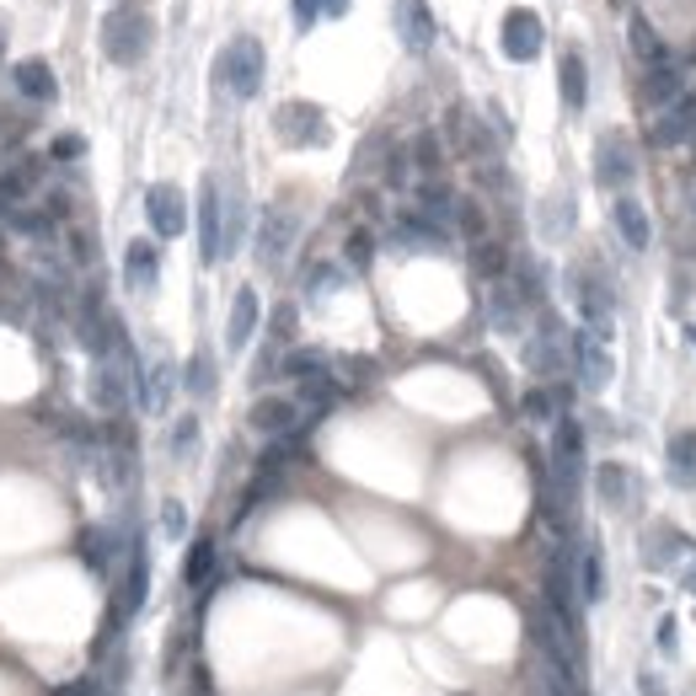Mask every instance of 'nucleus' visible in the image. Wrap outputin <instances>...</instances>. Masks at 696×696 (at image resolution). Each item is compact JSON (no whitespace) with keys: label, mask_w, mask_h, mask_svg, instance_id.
Returning a JSON list of instances; mask_svg holds the SVG:
<instances>
[{"label":"nucleus","mask_w":696,"mask_h":696,"mask_svg":"<svg viewBox=\"0 0 696 696\" xmlns=\"http://www.w3.org/2000/svg\"><path fill=\"white\" fill-rule=\"evenodd\" d=\"M162 531L172 535V541L188 531V515H183V504H177V498H166V504H162Z\"/></svg>","instance_id":"obj_39"},{"label":"nucleus","mask_w":696,"mask_h":696,"mask_svg":"<svg viewBox=\"0 0 696 696\" xmlns=\"http://www.w3.org/2000/svg\"><path fill=\"white\" fill-rule=\"evenodd\" d=\"M595 488H600V504L606 509H627V466H616V461H606L600 472H595Z\"/></svg>","instance_id":"obj_29"},{"label":"nucleus","mask_w":696,"mask_h":696,"mask_svg":"<svg viewBox=\"0 0 696 696\" xmlns=\"http://www.w3.org/2000/svg\"><path fill=\"white\" fill-rule=\"evenodd\" d=\"M295 418H300V408H295L289 397H263V402L252 408V418H246V423H252L257 434H274V440H279V434H289V429H295Z\"/></svg>","instance_id":"obj_17"},{"label":"nucleus","mask_w":696,"mask_h":696,"mask_svg":"<svg viewBox=\"0 0 696 696\" xmlns=\"http://www.w3.org/2000/svg\"><path fill=\"white\" fill-rule=\"evenodd\" d=\"M397 38L408 43L412 54H423L429 43H434V11H429V0H397Z\"/></svg>","instance_id":"obj_12"},{"label":"nucleus","mask_w":696,"mask_h":696,"mask_svg":"<svg viewBox=\"0 0 696 696\" xmlns=\"http://www.w3.org/2000/svg\"><path fill=\"white\" fill-rule=\"evenodd\" d=\"M183 386H188L194 397H209V391H214V360H209V354H194V360H188V380H183Z\"/></svg>","instance_id":"obj_32"},{"label":"nucleus","mask_w":696,"mask_h":696,"mask_svg":"<svg viewBox=\"0 0 696 696\" xmlns=\"http://www.w3.org/2000/svg\"><path fill=\"white\" fill-rule=\"evenodd\" d=\"M289 242H295V214H289V209H268V214H263V231H257V257L274 268V263L289 252Z\"/></svg>","instance_id":"obj_15"},{"label":"nucleus","mask_w":696,"mask_h":696,"mask_svg":"<svg viewBox=\"0 0 696 696\" xmlns=\"http://www.w3.org/2000/svg\"><path fill=\"white\" fill-rule=\"evenodd\" d=\"M225 81H231V91L236 97H257V86H263V43L257 38H236L231 48H225Z\"/></svg>","instance_id":"obj_7"},{"label":"nucleus","mask_w":696,"mask_h":696,"mask_svg":"<svg viewBox=\"0 0 696 696\" xmlns=\"http://www.w3.org/2000/svg\"><path fill=\"white\" fill-rule=\"evenodd\" d=\"M145 48H151V16H145V11L119 5V11L102 16V54H108L113 65H140Z\"/></svg>","instance_id":"obj_1"},{"label":"nucleus","mask_w":696,"mask_h":696,"mask_svg":"<svg viewBox=\"0 0 696 696\" xmlns=\"http://www.w3.org/2000/svg\"><path fill=\"white\" fill-rule=\"evenodd\" d=\"M670 483L675 488H696V429H681L675 440H670Z\"/></svg>","instance_id":"obj_21"},{"label":"nucleus","mask_w":696,"mask_h":696,"mask_svg":"<svg viewBox=\"0 0 696 696\" xmlns=\"http://www.w3.org/2000/svg\"><path fill=\"white\" fill-rule=\"evenodd\" d=\"M16 91L22 97H33V102H54V76H48V65L43 59H16Z\"/></svg>","instance_id":"obj_24"},{"label":"nucleus","mask_w":696,"mask_h":696,"mask_svg":"<svg viewBox=\"0 0 696 696\" xmlns=\"http://www.w3.org/2000/svg\"><path fill=\"white\" fill-rule=\"evenodd\" d=\"M145 595H151V557H145V546H129V568H123V589L113 600V621H129L145 606Z\"/></svg>","instance_id":"obj_11"},{"label":"nucleus","mask_w":696,"mask_h":696,"mask_svg":"<svg viewBox=\"0 0 696 696\" xmlns=\"http://www.w3.org/2000/svg\"><path fill=\"white\" fill-rule=\"evenodd\" d=\"M317 16H322V0H295V22L300 27H317Z\"/></svg>","instance_id":"obj_42"},{"label":"nucleus","mask_w":696,"mask_h":696,"mask_svg":"<svg viewBox=\"0 0 696 696\" xmlns=\"http://www.w3.org/2000/svg\"><path fill=\"white\" fill-rule=\"evenodd\" d=\"M627 48H632V54H638V65H649V70H654V65H670L664 38L654 33V22H649V16H638V11L627 16Z\"/></svg>","instance_id":"obj_16"},{"label":"nucleus","mask_w":696,"mask_h":696,"mask_svg":"<svg viewBox=\"0 0 696 696\" xmlns=\"http://www.w3.org/2000/svg\"><path fill=\"white\" fill-rule=\"evenodd\" d=\"M156 274H162V257H156V246L151 242H129V252H123V279H129V289H145L156 285Z\"/></svg>","instance_id":"obj_18"},{"label":"nucleus","mask_w":696,"mask_h":696,"mask_svg":"<svg viewBox=\"0 0 696 696\" xmlns=\"http://www.w3.org/2000/svg\"><path fill=\"white\" fill-rule=\"evenodd\" d=\"M557 86H563V102H568L574 113L589 102V86H584V59H578V54H563V65H557Z\"/></svg>","instance_id":"obj_28"},{"label":"nucleus","mask_w":696,"mask_h":696,"mask_svg":"<svg viewBox=\"0 0 696 696\" xmlns=\"http://www.w3.org/2000/svg\"><path fill=\"white\" fill-rule=\"evenodd\" d=\"M408 162L418 166L423 177H434V172H440V140H434V134H418L412 151H408Z\"/></svg>","instance_id":"obj_31"},{"label":"nucleus","mask_w":696,"mask_h":696,"mask_svg":"<svg viewBox=\"0 0 696 696\" xmlns=\"http://www.w3.org/2000/svg\"><path fill=\"white\" fill-rule=\"evenodd\" d=\"M611 220H616V231H621V242L632 246V252H649V242H654V225H649V209L638 205V199L616 194Z\"/></svg>","instance_id":"obj_14"},{"label":"nucleus","mask_w":696,"mask_h":696,"mask_svg":"<svg viewBox=\"0 0 696 696\" xmlns=\"http://www.w3.org/2000/svg\"><path fill=\"white\" fill-rule=\"evenodd\" d=\"M194 440H199V418H177V429H172V451L188 455L194 451Z\"/></svg>","instance_id":"obj_38"},{"label":"nucleus","mask_w":696,"mask_h":696,"mask_svg":"<svg viewBox=\"0 0 696 696\" xmlns=\"http://www.w3.org/2000/svg\"><path fill=\"white\" fill-rule=\"evenodd\" d=\"M199 257L205 263L225 257V205H220L214 177H205V188H199Z\"/></svg>","instance_id":"obj_8"},{"label":"nucleus","mask_w":696,"mask_h":696,"mask_svg":"<svg viewBox=\"0 0 696 696\" xmlns=\"http://www.w3.org/2000/svg\"><path fill=\"white\" fill-rule=\"evenodd\" d=\"M274 129H279V140L295 145V151H306V145H322V140H328V119H322V108H317V102H285V108H279V119H274Z\"/></svg>","instance_id":"obj_5"},{"label":"nucleus","mask_w":696,"mask_h":696,"mask_svg":"<svg viewBox=\"0 0 696 696\" xmlns=\"http://www.w3.org/2000/svg\"><path fill=\"white\" fill-rule=\"evenodd\" d=\"M472 263H477V274H483V279H504V268H509L504 246H493V242H477V252H472Z\"/></svg>","instance_id":"obj_33"},{"label":"nucleus","mask_w":696,"mask_h":696,"mask_svg":"<svg viewBox=\"0 0 696 696\" xmlns=\"http://www.w3.org/2000/svg\"><path fill=\"white\" fill-rule=\"evenodd\" d=\"M520 408H526V418H531V423H546V418L557 412V397H552V391H541V386H531Z\"/></svg>","instance_id":"obj_36"},{"label":"nucleus","mask_w":696,"mask_h":696,"mask_svg":"<svg viewBox=\"0 0 696 696\" xmlns=\"http://www.w3.org/2000/svg\"><path fill=\"white\" fill-rule=\"evenodd\" d=\"M526 365H531L535 375H557V369L568 365V338H563V328H557V317H552V311L541 317L535 338L526 343Z\"/></svg>","instance_id":"obj_9"},{"label":"nucleus","mask_w":696,"mask_h":696,"mask_svg":"<svg viewBox=\"0 0 696 696\" xmlns=\"http://www.w3.org/2000/svg\"><path fill=\"white\" fill-rule=\"evenodd\" d=\"M675 638H681V627H675V616H664V621H659V649L675 654Z\"/></svg>","instance_id":"obj_43"},{"label":"nucleus","mask_w":696,"mask_h":696,"mask_svg":"<svg viewBox=\"0 0 696 696\" xmlns=\"http://www.w3.org/2000/svg\"><path fill=\"white\" fill-rule=\"evenodd\" d=\"M145 214H151V231L172 242V236H183L188 231V209H183V194L172 188V183H156L151 194H145Z\"/></svg>","instance_id":"obj_10"},{"label":"nucleus","mask_w":696,"mask_h":696,"mask_svg":"<svg viewBox=\"0 0 696 696\" xmlns=\"http://www.w3.org/2000/svg\"><path fill=\"white\" fill-rule=\"evenodd\" d=\"M643 696H664V686H659V675H643Z\"/></svg>","instance_id":"obj_44"},{"label":"nucleus","mask_w":696,"mask_h":696,"mask_svg":"<svg viewBox=\"0 0 696 696\" xmlns=\"http://www.w3.org/2000/svg\"><path fill=\"white\" fill-rule=\"evenodd\" d=\"M455 225H461V231H466V236H472V242H483V209L472 205V199H455V214H451Z\"/></svg>","instance_id":"obj_37"},{"label":"nucleus","mask_w":696,"mask_h":696,"mask_svg":"<svg viewBox=\"0 0 696 696\" xmlns=\"http://www.w3.org/2000/svg\"><path fill=\"white\" fill-rule=\"evenodd\" d=\"M397 246H418V252H440L445 246V225L429 214H402L397 220Z\"/></svg>","instance_id":"obj_19"},{"label":"nucleus","mask_w":696,"mask_h":696,"mask_svg":"<svg viewBox=\"0 0 696 696\" xmlns=\"http://www.w3.org/2000/svg\"><path fill=\"white\" fill-rule=\"evenodd\" d=\"M632 177H638V162H632L627 134H621V129H606V134H600V145H595V183H600V188H611V194H621Z\"/></svg>","instance_id":"obj_4"},{"label":"nucleus","mask_w":696,"mask_h":696,"mask_svg":"<svg viewBox=\"0 0 696 696\" xmlns=\"http://www.w3.org/2000/svg\"><path fill=\"white\" fill-rule=\"evenodd\" d=\"M451 140L461 145V156H488L493 151L488 129L472 119V108H451Z\"/></svg>","instance_id":"obj_22"},{"label":"nucleus","mask_w":696,"mask_h":696,"mask_svg":"<svg viewBox=\"0 0 696 696\" xmlns=\"http://www.w3.org/2000/svg\"><path fill=\"white\" fill-rule=\"evenodd\" d=\"M578 595L589 606L606 600V557H600V546H584V557H578Z\"/></svg>","instance_id":"obj_25"},{"label":"nucleus","mask_w":696,"mask_h":696,"mask_svg":"<svg viewBox=\"0 0 696 696\" xmlns=\"http://www.w3.org/2000/svg\"><path fill=\"white\" fill-rule=\"evenodd\" d=\"M520 295H515V285H504V279H493V300H488V311H493V328L498 332H515L520 328Z\"/></svg>","instance_id":"obj_26"},{"label":"nucleus","mask_w":696,"mask_h":696,"mask_svg":"<svg viewBox=\"0 0 696 696\" xmlns=\"http://www.w3.org/2000/svg\"><path fill=\"white\" fill-rule=\"evenodd\" d=\"M686 584H692V589H696V568H692V574H686Z\"/></svg>","instance_id":"obj_45"},{"label":"nucleus","mask_w":696,"mask_h":696,"mask_svg":"<svg viewBox=\"0 0 696 696\" xmlns=\"http://www.w3.org/2000/svg\"><path fill=\"white\" fill-rule=\"evenodd\" d=\"M257 317H263V306H257V289L242 285V289H236V300H231V322H225V349H231V354H242L246 343H252Z\"/></svg>","instance_id":"obj_13"},{"label":"nucleus","mask_w":696,"mask_h":696,"mask_svg":"<svg viewBox=\"0 0 696 696\" xmlns=\"http://www.w3.org/2000/svg\"><path fill=\"white\" fill-rule=\"evenodd\" d=\"M649 140H654L659 151H681V145H696V97H686V91H681L675 102L654 108Z\"/></svg>","instance_id":"obj_2"},{"label":"nucleus","mask_w":696,"mask_h":696,"mask_svg":"<svg viewBox=\"0 0 696 696\" xmlns=\"http://www.w3.org/2000/svg\"><path fill=\"white\" fill-rule=\"evenodd\" d=\"M541 38H546V27H541V16L526 11V5H515V11H504V27H498V43H504V54L509 59H535L541 54Z\"/></svg>","instance_id":"obj_6"},{"label":"nucleus","mask_w":696,"mask_h":696,"mask_svg":"<svg viewBox=\"0 0 696 696\" xmlns=\"http://www.w3.org/2000/svg\"><path fill=\"white\" fill-rule=\"evenodd\" d=\"M686 338H692V343H696V328H692V332H686Z\"/></svg>","instance_id":"obj_46"},{"label":"nucleus","mask_w":696,"mask_h":696,"mask_svg":"<svg viewBox=\"0 0 696 696\" xmlns=\"http://www.w3.org/2000/svg\"><path fill=\"white\" fill-rule=\"evenodd\" d=\"M568 220H574V209H568V199H552V214L541 209V231H546L552 242H563V236H568Z\"/></svg>","instance_id":"obj_35"},{"label":"nucleus","mask_w":696,"mask_h":696,"mask_svg":"<svg viewBox=\"0 0 696 696\" xmlns=\"http://www.w3.org/2000/svg\"><path fill=\"white\" fill-rule=\"evenodd\" d=\"M675 97H681V70H675V65H654L649 81H643V102H649V108H664V102H675Z\"/></svg>","instance_id":"obj_27"},{"label":"nucleus","mask_w":696,"mask_h":696,"mask_svg":"<svg viewBox=\"0 0 696 696\" xmlns=\"http://www.w3.org/2000/svg\"><path fill=\"white\" fill-rule=\"evenodd\" d=\"M209 574H214V541H209V535H199V541L188 546V563H183V584H205Z\"/></svg>","instance_id":"obj_30"},{"label":"nucleus","mask_w":696,"mask_h":696,"mask_svg":"<svg viewBox=\"0 0 696 696\" xmlns=\"http://www.w3.org/2000/svg\"><path fill=\"white\" fill-rule=\"evenodd\" d=\"M568 360H574L578 380H584V391H606V386H611L616 365H611V349H606V338H595L589 328L574 332V338H568Z\"/></svg>","instance_id":"obj_3"},{"label":"nucleus","mask_w":696,"mask_h":696,"mask_svg":"<svg viewBox=\"0 0 696 696\" xmlns=\"http://www.w3.org/2000/svg\"><path fill=\"white\" fill-rule=\"evenodd\" d=\"M81 557H86V568H91V574H113L119 535H113V531H97V526H91V531L81 535Z\"/></svg>","instance_id":"obj_23"},{"label":"nucleus","mask_w":696,"mask_h":696,"mask_svg":"<svg viewBox=\"0 0 696 696\" xmlns=\"http://www.w3.org/2000/svg\"><path fill=\"white\" fill-rule=\"evenodd\" d=\"M317 369H328V354H317V349L285 354V375H295V380H306V375H317Z\"/></svg>","instance_id":"obj_34"},{"label":"nucleus","mask_w":696,"mask_h":696,"mask_svg":"<svg viewBox=\"0 0 696 696\" xmlns=\"http://www.w3.org/2000/svg\"><path fill=\"white\" fill-rule=\"evenodd\" d=\"M349 263H360V268L369 263V231H354L349 236Z\"/></svg>","instance_id":"obj_41"},{"label":"nucleus","mask_w":696,"mask_h":696,"mask_svg":"<svg viewBox=\"0 0 696 696\" xmlns=\"http://www.w3.org/2000/svg\"><path fill=\"white\" fill-rule=\"evenodd\" d=\"M129 375V369H123ZM123 375L119 365H113V354H102L97 360V375H91V402L102 412H123Z\"/></svg>","instance_id":"obj_20"},{"label":"nucleus","mask_w":696,"mask_h":696,"mask_svg":"<svg viewBox=\"0 0 696 696\" xmlns=\"http://www.w3.org/2000/svg\"><path fill=\"white\" fill-rule=\"evenodd\" d=\"M86 151V140L81 134H59V140H54V151H48V156H54V162H76V156H81Z\"/></svg>","instance_id":"obj_40"}]
</instances>
